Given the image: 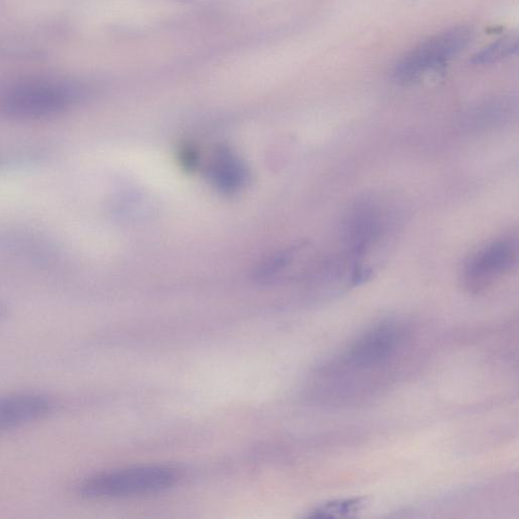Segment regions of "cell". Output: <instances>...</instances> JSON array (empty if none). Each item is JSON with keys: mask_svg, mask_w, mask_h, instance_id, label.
I'll list each match as a JSON object with an SVG mask.
<instances>
[{"mask_svg": "<svg viewBox=\"0 0 519 519\" xmlns=\"http://www.w3.org/2000/svg\"><path fill=\"white\" fill-rule=\"evenodd\" d=\"M395 227L394 215L379 200L361 199L349 209L343 220L341 238L353 285L372 278L376 267L373 258L383 256Z\"/></svg>", "mask_w": 519, "mask_h": 519, "instance_id": "6da1fadb", "label": "cell"}, {"mask_svg": "<svg viewBox=\"0 0 519 519\" xmlns=\"http://www.w3.org/2000/svg\"><path fill=\"white\" fill-rule=\"evenodd\" d=\"M180 472L169 466H138L97 474L79 487L81 496L91 500L153 495L174 487Z\"/></svg>", "mask_w": 519, "mask_h": 519, "instance_id": "7a4b0ae2", "label": "cell"}, {"mask_svg": "<svg viewBox=\"0 0 519 519\" xmlns=\"http://www.w3.org/2000/svg\"><path fill=\"white\" fill-rule=\"evenodd\" d=\"M472 31L459 26L438 33L402 57L394 68V78L402 84L419 80L425 73L460 54L471 42Z\"/></svg>", "mask_w": 519, "mask_h": 519, "instance_id": "3957f363", "label": "cell"}, {"mask_svg": "<svg viewBox=\"0 0 519 519\" xmlns=\"http://www.w3.org/2000/svg\"><path fill=\"white\" fill-rule=\"evenodd\" d=\"M77 90L53 84H29L0 94V115L43 118L65 111L78 98Z\"/></svg>", "mask_w": 519, "mask_h": 519, "instance_id": "277c9868", "label": "cell"}, {"mask_svg": "<svg viewBox=\"0 0 519 519\" xmlns=\"http://www.w3.org/2000/svg\"><path fill=\"white\" fill-rule=\"evenodd\" d=\"M406 341V329L394 321H384L361 333L342 355L343 366L370 370L387 364L398 355Z\"/></svg>", "mask_w": 519, "mask_h": 519, "instance_id": "5b68a950", "label": "cell"}, {"mask_svg": "<svg viewBox=\"0 0 519 519\" xmlns=\"http://www.w3.org/2000/svg\"><path fill=\"white\" fill-rule=\"evenodd\" d=\"M518 241L505 236L476 251L466 262L462 283L471 293H480L510 273L517 265Z\"/></svg>", "mask_w": 519, "mask_h": 519, "instance_id": "8992f818", "label": "cell"}, {"mask_svg": "<svg viewBox=\"0 0 519 519\" xmlns=\"http://www.w3.org/2000/svg\"><path fill=\"white\" fill-rule=\"evenodd\" d=\"M50 400L39 394H16L0 398V432L34 422L51 410Z\"/></svg>", "mask_w": 519, "mask_h": 519, "instance_id": "52a82bcc", "label": "cell"}, {"mask_svg": "<svg viewBox=\"0 0 519 519\" xmlns=\"http://www.w3.org/2000/svg\"><path fill=\"white\" fill-rule=\"evenodd\" d=\"M210 176L222 190L234 192L245 183V168L230 151H218L210 164Z\"/></svg>", "mask_w": 519, "mask_h": 519, "instance_id": "ba28073f", "label": "cell"}, {"mask_svg": "<svg viewBox=\"0 0 519 519\" xmlns=\"http://www.w3.org/2000/svg\"><path fill=\"white\" fill-rule=\"evenodd\" d=\"M365 505V499L350 497L335 499L313 508L307 515L310 518H338L356 515Z\"/></svg>", "mask_w": 519, "mask_h": 519, "instance_id": "9c48e42d", "label": "cell"}, {"mask_svg": "<svg viewBox=\"0 0 519 519\" xmlns=\"http://www.w3.org/2000/svg\"><path fill=\"white\" fill-rule=\"evenodd\" d=\"M517 49V36L509 35L489 45L474 55L472 63L476 65L492 64L512 56L517 51Z\"/></svg>", "mask_w": 519, "mask_h": 519, "instance_id": "30bf717a", "label": "cell"}]
</instances>
